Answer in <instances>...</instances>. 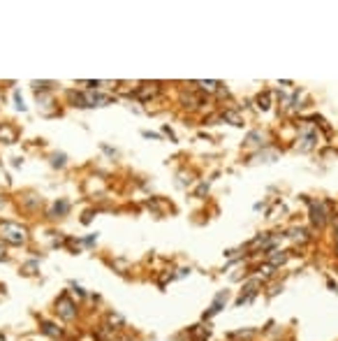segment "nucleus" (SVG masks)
<instances>
[{"label":"nucleus","mask_w":338,"mask_h":341,"mask_svg":"<svg viewBox=\"0 0 338 341\" xmlns=\"http://www.w3.org/2000/svg\"><path fill=\"white\" fill-rule=\"evenodd\" d=\"M26 227H21L19 223H10V221H5V223H0V239H5V242H10L14 246H21L26 242Z\"/></svg>","instance_id":"obj_1"},{"label":"nucleus","mask_w":338,"mask_h":341,"mask_svg":"<svg viewBox=\"0 0 338 341\" xmlns=\"http://www.w3.org/2000/svg\"><path fill=\"white\" fill-rule=\"evenodd\" d=\"M56 309H58V316L63 320H74L77 318V307H74V302L67 295L58 299V304H56Z\"/></svg>","instance_id":"obj_2"},{"label":"nucleus","mask_w":338,"mask_h":341,"mask_svg":"<svg viewBox=\"0 0 338 341\" xmlns=\"http://www.w3.org/2000/svg\"><path fill=\"white\" fill-rule=\"evenodd\" d=\"M310 223L315 227H324L327 225V211L322 202H310Z\"/></svg>","instance_id":"obj_3"},{"label":"nucleus","mask_w":338,"mask_h":341,"mask_svg":"<svg viewBox=\"0 0 338 341\" xmlns=\"http://www.w3.org/2000/svg\"><path fill=\"white\" fill-rule=\"evenodd\" d=\"M257 288H260V281H257V278L248 281V283H246V288H243V292H241V297L236 299V307H241V304H246V302H250V299L257 295Z\"/></svg>","instance_id":"obj_4"},{"label":"nucleus","mask_w":338,"mask_h":341,"mask_svg":"<svg viewBox=\"0 0 338 341\" xmlns=\"http://www.w3.org/2000/svg\"><path fill=\"white\" fill-rule=\"evenodd\" d=\"M225 302H227V290H222L218 297L213 299V304H211V309L204 313V318H211V316H215L218 311H222V307H225Z\"/></svg>","instance_id":"obj_5"},{"label":"nucleus","mask_w":338,"mask_h":341,"mask_svg":"<svg viewBox=\"0 0 338 341\" xmlns=\"http://www.w3.org/2000/svg\"><path fill=\"white\" fill-rule=\"evenodd\" d=\"M315 139H317L315 130H306V132H301V142H304V144H301L299 149H301V151H308L310 146H313V144H315Z\"/></svg>","instance_id":"obj_6"},{"label":"nucleus","mask_w":338,"mask_h":341,"mask_svg":"<svg viewBox=\"0 0 338 341\" xmlns=\"http://www.w3.org/2000/svg\"><path fill=\"white\" fill-rule=\"evenodd\" d=\"M285 262H287V253H285V251H276V253H269V265L278 267V265H285Z\"/></svg>","instance_id":"obj_7"},{"label":"nucleus","mask_w":338,"mask_h":341,"mask_svg":"<svg viewBox=\"0 0 338 341\" xmlns=\"http://www.w3.org/2000/svg\"><path fill=\"white\" fill-rule=\"evenodd\" d=\"M0 139H2V142H7V144L16 142V130L10 128V126H2V128H0Z\"/></svg>","instance_id":"obj_8"},{"label":"nucleus","mask_w":338,"mask_h":341,"mask_svg":"<svg viewBox=\"0 0 338 341\" xmlns=\"http://www.w3.org/2000/svg\"><path fill=\"white\" fill-rule=\"evenodd\" d=\"M155 93H158V86H155V84H151V86L144 84V86H141V88L137 91V96H139V97H144V100H146V97H153Z\"/></svg>","instance_id":"obj_9"},{"label":"nucleus","mask_w":338,"mask_h":341,"mask_svg":"<svg viewBox=\"0 0 338 341\" xmlns=\"http://www.w3.org/2000/svg\"><path fill=\"white\" fill-rule=\"evenodd\" d=\"M201 91H206V93H215L218 88H220V81H197Z\"/></svg>","instance_id":"obj_10"},{"label":"nucleus","mask_w":338,"mask_h":341,"mask_svg":"<svg viewBox=\"0 0 338 341\" xmlns=\"http://www.w3.org/2000/svg\"><path fill=\"white\" fill-rule=\"evenodd\" d=\"M222 118H225V121H230L232 126H243L241 116H239L236 112H225V114H222Z\"/></svg>","instance_id":"obj_11"},{"label":"nucleus","mask_w":338,"mask_h":341,"mask_svg":"<svg viewBox=\"0 0 338 341\" xmlns=\"http://www.w3.org/2000/svg\"><path fill=\"white\" fill-rule=\"evenodd\" d=\"M262 132H257V130H255V132H250V135H248V137H246V144H248V146H255V144H262Z\"/></svg>","instance_id":"obj_12"},{"label":"nucleus","mask_w":338,"mask_h":341,"mask_svg":"<svg viewBox=\"0 0 338 341\" xmlns=\"http://www.w3.org/2000/svg\"><path fill=\"white\" fill-rule=\"evenodd\" d=\"M42 332H44V334H49V337H61V330H58L56 325H51V323H44Z\"/></svg>","instance_id":"obj_13"},{"label":"nucleus","mask_w":338,"mask_h":341,"mask_svg":"<svg viewBox=\"0 0 338 341\" xmlns=\"http://www.w3.org/2000/svg\"><path fill=\"white\" fill-rule=\"evenodd\" d=\"M70 209V204L65 202V200H61V202H56L53 204V209H51V216H56V213H65Z\"/></svg>","instance_id":"obj_14"},{"label":"nucleus","mask_w":338,"mask_h":341,"mask_svg":"<svg viewBox=\"0 0 338 341\" xmlns=\"http://www.w3.org/2000/svg\"><path fill=\"white\" fill-rule=\"evenodd\" d=\"M274 269H276L274 265H269V262H264V265H260V274H262V276H264V278H269V276H271V274H274Z\"/></svg>","instance_id":"obj_15"},{"label":"nucleus","mask_w":338,"mask_h":341,"mask_svg":"<svg viewBox=\"0 0 338 341\" xmlns=\"http://www.w3.org/2000/svg\"><path fill=\"white\" fill-rule=\"evenodd\" d=\"M257 102H260V109H269V93H264V96H260L257 97Z\"/></svg>","instance_id":"obj_16"},{"label":"nucleus","mask_w":338,"mask_h":341,"mask_svg":"<svg viewBox=\"0 0 338 341\" xmlns=\"http://www.w3.org/2000/svg\"><path fill=\"white\" fill-rule=\"evenodd\" d=\"M292 237H294L296 242H306V230H292Z\"/></svg>","instance_id":"obj_17"},{"label":"nucleus","mask_w":338,"mask_h":341,"mask_svg":"<svg viewBox=\"0 0 338 341\" xmlns=\"http://www.w3.org/2000/svg\"><path fill=\"white\" fill-rule=\"evenodd\" d=\"M65 162V156H56V158H53V165H63Z\"/></svg>","instance_id":"obj_18"},{"label":"nucleus","mask_w":338,"mask_h":341,"mask_svg":"<svg viewBox=\"0 0 338 341\" xmlns=\"http://www.w3.org/2000/svg\"><path fill=\"white\" fill-rule=\"evenodd\" d=\"M334 227H336V253H338V216H336V221H334Z\"/></svg>","instance_id":"obj_19"},{"label":"nucleus","mask_w":338,"mask_h":341,"mask_svg":"<svg viewBox=\"0 0 338 341\" xmlns=\"http://www.w3.org/2000/svg\"><path fill=\"white\" fill-rule=\"evenodd\" d=\"M2 258H5V251H2V246H0V260H2Z\"/></svg>","instance_id":"obj_20"}]
</instances>
